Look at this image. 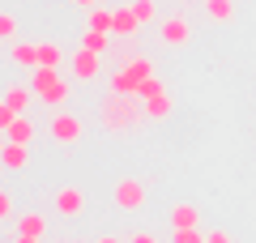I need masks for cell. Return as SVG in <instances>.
Instances as JSON below:
<instances>
[{
  "label": "cell",
  "instance_id": "obj_1",
  "mask_svg": "<svg viewBox=\"0 0 256 243\" xmlns=\"http://www.w3.org/2000/svg\"><path fill=\"white\" fill-rule=\"evenodd\" d=\"M146 98L141 94H107L98 107V124L107 136H132L141 132V124H146Z\"/></svg>",
  "mask_w": 256,
  "mask_h": 243
},
{
  "label": "cell",
  "instance_id": "obj_2",
  "mask_svg": "<svg viewBox=\"0 0 256 243\" xmlns=\"http://www.w3.org/2000/svg\"><path fill=\"white\" fill-rule=\"evenodd\" d=\"M47 136H52L56 145H77L82 141V120H77L73 111H52V116H47Z\"/></svg>",
  "mask_w": 256,
  "mask_h": 243
},
{
  "label": "cell",
  "instance_id": "obj_3",
  "mask_svg": "<svg viewBox=\"0 0 256 243\" xmlns=\"http://www.w3.org/2000/svg\"><path fill=\"white\" fill-rule=\"evenodd\" d=\"M137 94L146 98V116H150V120H166V116H171L175 102H171V94H166V86H162L158 77L141 81V90H137Z\"/></svg>",
  "mask_w": 256,
  "mask_h": 243
},
{
  "label": "cell",
  "instance_id": "obj_4",
  "mask_svg": "<svg viewBox=\"0 0 256 243\" xmlns=\"http://www.w3.org/2000/svg\"><path fill=\"white\" fill-rule=\"evenodd\" d=\"M111 200H116L124 214H137V209H146V184L141 180H116Z\"/></svg>",
  "mask_w": 256,
  "mask_h": 243
},
{
  "label": "cell",
  "instance_id": "obj_5",
  "mask_svg": "<svg viewBox=\"0 0 256 243\" xmlns=\"http://www.w3.org/2000/svg\"><path fill=\"white\" fill-rule=\"evenodd\" d=\"M158 34H162L166 47H184V43L192 38V26H188V18H184V13H171V18L158 22Z\"/></svg>",
  "mask_w": 256,
  "mask_h": 243
},
{
  "label": "cell",
  "instance_id": "obj_6",
  "mask_svg": "<svg viewBox=\"0 0 256 243\" xmlns=\"http://www.w3.org/2000/svg\"><path fill=\"white\" fill-rule=\"evenodd\" d=\"M68 68H73V77H77V81H94V77L102 72L98 52H90V47H77V52H73V60H68Z\"/></svg>",
  "mask_w": 256,
  "mask_h": 243
},
{
  "label": "cell",
  "instance_id": "obj_7",
  "mask_svg": "<svg viewBox=\"0 0 256 243\" xmlns=\"http://www.w3.org/2000/svg\"><path fill=\"white\" fill-rule=\"evenodd\" d=\"M82 209H86L82 188H60V192H56V214H60V218H77Z\"/></svg>",
  "mask_w": 256,
  "mask_h": 243
},
{
  "label": "cell",
  "instance_id": "obj_8",
  "mask_svg": "<svg viewBox=\"0 0 256 243\" xmlns=\"http://www.w3.org/2000/svg\"><path fill=\"white\" fill-rule=\"evenodd\" d=\"M38 98H43V107H47V116H52V111H60L64 102H68V81H64V77H56L52 86H47V90L38 94Z\"/></svg>",
  "mask_w": 256,
  "mask_h": 243
},
{
  "label": "cell",
  "instance_id": "obj_9",
  "mask_svg": "<svg viewBox=\"0 0 256 243\" xmlns=\"http://www.w3.org/2000/svg\"><path fill=\"white\" fill-rule=\"evenodd\" d=\"M34 98H38V94L30 90V86H9V90H4V107H13L18 116H26V107H30Z\"/></svg>",
  "mask_w": 256,
  "mask_h": 243
},
{
  "label": "cell",
  "instance_id": "obj_10",
  "mask_svg": "<svg viewBox=\"0 0 256 243\" xmlns=\"http://www.w3.org/2000/svg\"><path fill=\"white\" fill-rule=\"evenodd\" d=\"M0 158H4V171H26L30 154H26V145H18V141H4V150H0Z\"/></svg>",
  "mask_w": 256,
  "mask_h": 243
},
{
  "label": "cell",
  "instance_id": "obj_11",
  "mask_svg": "<svg viewBox=\"0 0 256 243\" xmlns=\"http://www.w3.org/2000/svg\"><path fill=\"white\" fill-rule=\"evenodd\" d=\"M9 60L22 68H38V43H9Z\"/></svg>",
  "mask_w": 256,
  "mask_h": 243
},
{
  "label": "cell",
  "instance_id": "obj_12",
  "mask_svg": "<svg viewBox=\"0 0 256 243\" xmlns=\"http://www.w3.org/2000/svg\"><path fill=\"white\" fill-rule=\"evenodd\" d=\"M107 86H111V94H137V90H141V81L132 77V72H128V68H111Z\"/></svg>",
  "mask_w": 256,
  "mask_h": 243
},
{
  "label": "cell",
  "instance_id": "obj_13",
  "mask_svg": "<svg viewBox=\"0 0 256 243\" xmlns=\"http://www.w3.org/2000/svg\"><path fill=\"white\" fill-rule=\"evenodd\" d=\"M137 30H141V18L132 13V4H120V9H116V34H128V38H132Z\"/></svg>",
  "mask_w": 256,
  "mask_h": 243
},
{
  "label": "cell",
  "instance_id": "obj_14",
  "mask_svg": "<svg viewBox=\"0 0 256 243\" xmlns=\"http://www.w3.org/2000/svg\"><path fill=\"white\" fill-rule=\"evenodd\" d=\"M171 226H175V230L201 226V209H196V205H175V209H171Z\"/></svg>",
  "mask_w": 256,
  "mask_h": 243
},
{
  "label": "cell",
  "instance_id": "obj_15",
  "mask_svg": "<svg viewBox=\"0 0 256 243\" xmlns=\"http://www.w3.org/2000/svg\"><path fill=\"white\" fill-rule=\"evenodd\" d=\"M4 141H18V145H30V141H34V124H30L26 116H18V120H13L9 128H4Z\"/></svg>",
  "mask_w": 256,
  "mask_h": 243
},
{
  "label": "cell",
  "instance_id": "obj_16",
  "mask_svg": "<svg viewBox=\"0 0 256 243\" xmlns=\"http://www.w3.org/2000/svg\"><path fill=\"white\" fill-rule=\"evenodd\" d=\"M18 234H38V239H43L47 234V218L43 214H22L18 218Z\"/></svg>",
  "mask_w": 256,
  "mask_h": 243
},
{
  "label": "cell",
  "instance_id": "obj_17",
  "mask_svg": "<svg viewBox=\"0 0 256 243\" xmlns=\"http://www.w3.org/2000/svg\"><path fill=\"white\" fill-rule=\"evenodd\" d=\"M38 64H47V68H60V64H64V47L56 43V38H52V43H38Z\"/></svg>",
  "mask_w": 256,
  "mask_h": 243
},
{
  "label": "cell",
  "instance_id": "obj_18",
  "mask_svg": "<svg viewBox=\"0 0 256 243\" xmlns=\"http://www.w3.org/2000/svg\"><path fill=\"white\" fill-rule=\"evenodd\" d=\"M82 47H90V52H107V47H111V34H102V30H90V26H86L82 30Z\"/></svg>",
  "mask_w": 256,
  "mask_h": 243
},
{
  "label": "cell",
  "instance_id": "obj_19",
  "mask_svg": "<svg viewBox=\"0 0 256 243\" xmlns=\"http://www.w3.org/2000/svg\"><path fill=\"white\" fill-rule=\"evenodd\" d=\"M205 13L214 22H230L235 18V0H205Z\"/></svg>",
  "mask_w": 256,
  "mask_h": 243
},
{
  "label": "cell",
  "instance_id": "obj_20",
  "mask_svg": "<svg viewBox=\"0 0 256 243\" xmlns=\"http://www.w3.org/2000/svg\"><path fill=\"white\" fill-rule=\"evenodd\" d=\"M120 68H128L137 81H150V77H154V60H146V56H132V60L120 64Z\"/></svg>",
  "mask_w": 256,
  "mask_h": 243
},
{
  "label": "cell",
  "instance_id": "obj_21",
  "mask_svg": "<svg viewBox=\"0 0 256 243\" xmlns=\"http://www.w3.org/2000/svg\"><path fill=\"white\" fill-rule=\"evenodd\" d=\"M128 4H132V13H137V18H141V26H146V22H154V18H158V9H154V0H128Z\"/></svg>",
  "mask_w": 256,
  "mask_h": 243
},
{
  "label": "cell",
  "instance_id": "obj_22",
  "mask_svg": "<svg viewBox=\"0 0 256 243\" xmlns=\"http://www.w3.org/2000/svg\"><path fill=\"white\" fill-rule=\"evenodd\" d=\"M205 239H210V234H201L196 226H188V230H175V234H171V243H205Z\"/></svg>",
  "mask_w": 256,
  "mask_h": 243
},
{
  "label": "cell",
  "instance_id": "obj_23",
  "mask_svg": "<svg viewBox=\"0 0 256 243\" xmlns=\"http://www.w3.org/2000/svg\"><path fill=\"white\" fill-rule=\"evenodd\" d=\"M0 34L9 38V43H18V22H13V13H0Z\"/></svg>",
  "mask_w": 256,
  "mask_h": 243
},
{
  "label": "cell",
  "instance_id": "obj_24",
  "mask_svg": "<svg viewBox=\"0 0 256 243\" xmlns=\"http://www.w3.org/2000/svg\"><path fill=\"white\" fill-rule=\"evenodd\" d=\"M0 218H4V222L13 218V196H9V192H0Z\"/></svg>",
  "mask_w": 256,
  "mask_h": 243
},
{
  "label": "cell",
  "instance_id": "obj_25",
  "mask_svg": "<svg viewBox=\"0 0 256 243\" xmlns=\"http://www.w3.org/2000/svg\"><path fill=\"white\" fill-rule=\"evenodd\" d=\"M128 243H158V239L150 230H132V234H128Z\"/></svg>",
  "mask_w": 256,
  "mask_h": 243
},
{
  "label": "cell",
  "instance_id": "obj_26",
  "mask_svg": "<svg viewBox=\"0 0 256 243\" xmlns=\"http://www.w3.org/2000/svg\"><path fill=\"white\" fill-rule=\"evenodd\" d=\"M205 243H230V234H226V230H214V234H210Z\"/></svg>",
  "mask_w": 256,
  "mask_h": 243
},
{
  "label": "cell",
  "instance_id": "obj_27",
  "mask_svg": "<svg viewBox=\"0 0 256 243\" xmlns=\"http://www.w3.org/2000/svg\"><path fill=\"white\" fill-rule=\"evenodd\" d=\"M94 243H128V239H120V234H98Z\"/></svg>",
  "mask_w": 256,
  "mask_h": 243
},
{
  "label": "cell",
  "instance_id": "obj_28",
  "mask_svg": "<svg viewBox=\"0 0 256 243\" xmlns=\"http://www.w3.org/2000/svg\"><path fill=\"white\" fill-rule=\"evenodd\" d=\"M73 4H77V9H86V13H90V9H98V0H73Z\"/></svg>",
  "mask_w": 256,
  "mask_h": 243
},
{
  "label": "cell",
  "instance_id": "obj_29",
  "mask_svg": "<svg viewBox=\"0 0 256 243\" xmlns=\"http://www.w3.org/2000/svg\"><path fill=\"white\" fill-rule=\"evenodd\" d=\"M13 243H43V239H38V234H18Z\"/></svg>",
  "mask_w": 256,
  "mask_h": 243
},
{
  "label": "cell",
  "instance_id": "obj_30",
  "mask_svg": "<svg viewBox=\"0 0 256 243\" xmlns=\"http://www.w3.org/2000/svg\"><path fill=\"white\" fill-rule=\"evenodd\" d=\"M60 243H82V239H60Z\"/></svg>",
  "mask_w": 256,
  "mask_h": 243
}]
</instances>
